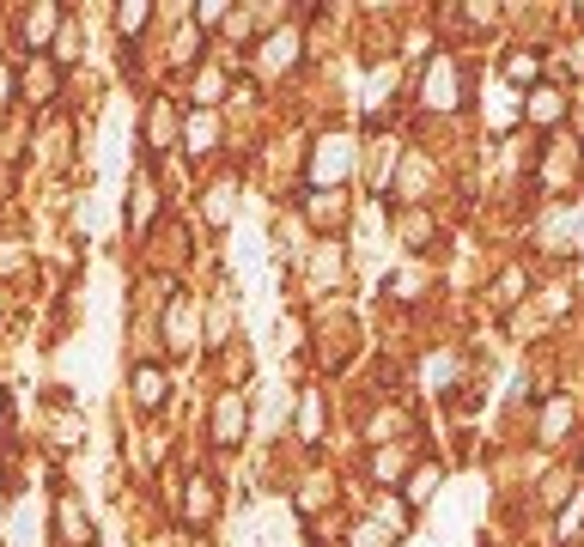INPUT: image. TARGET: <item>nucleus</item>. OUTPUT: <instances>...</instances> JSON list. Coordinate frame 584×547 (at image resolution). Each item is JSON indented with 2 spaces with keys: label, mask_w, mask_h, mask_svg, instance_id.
<instances>
[{
  "label": "nucleus",
  "mask_w": 584,
  "mask_h": 547,
  "mask_svg": "<svg viewBox=\"0 0 584 547\" xmlns=\"http://www.w3.org/2000/svg\"><path fill=\"white\" fill-rule=\"evenodd\" d=\"M244 432H250V408H244V396H219V402H213V444H219V450H232V444H244Z\"/></svg>",
  "instance_id": "nucleus-1"
},
{
  "label": "nucleus",
  "mask_w": 584,
  "mask_h": 547,
  "mask_svg": "<svg viewBox=\"0 0 584 547\" xmlns=\"http://www.w3.org/2000/svg\"><path fill=\"white\" fill-rule=\"evenodd\" d=\"M61 7H25V25H19V43L25 49H43V43H55L61 37Z\"/></svg>",
  "instance_id": "nucleus-2"
},
{
  "label": "nucleus",
  "mask_w": 584,
  "mask_h": 547,
  "mask_svg": "<svg viewBox=\"0 0 584 547\" xmlns=\"http://www.w3.org/2000/svg\"><path fill=\"white\" fill-rule=\"evenodd\" d=\"M183 517H189V523H213V517H219V487H213L207 475H189V487H183Z\"/></svg>",
  "instance_id": "nucleus-3"
},
{
  "label": "nucleus",
  "mask_w": 584,
  "mask_h": 547,
  "mask_svg": "<svg viewBox=\"0 0 584 547\" xmlns=\"http://www.w3.org/2000/svg\"><path fill=\"white\" fill-rule=\"evenodd\" d=\"M426 104H432V110H457V67H451L445 55L426 67Z\"/></svg>",
  "instance_id": "nucleus-4"
},
{
  "label": "nucleus",
  "mask_w": 584,
  "mask_h": 547,
  "mask_svg": "<svg viewBox=\"0 0 584 547\" xmlns=\"http://www.w3.org/2000/svg\"><path fill=\"white\" fill-rule=\"evenodd\" d=\"M165 347H171V353H189V347H195V304H189V298H177V304L165 310Z\"/></svg>",
  "instance_id": "nucleus-5"
},
{
  "label": "nucleus",
  "mask_w": 584,
  "mask_h": 547,
  "mask_svg": "<svg viewBox=\"0 0 584 547\" xmlns=\"http://www.w3.org/2000/svg\"><path fill=\"white\" fill-rule=\"evenodd\" d=\"M341 165H347V152H341V140L329 134V140L317 146V159H311V189H335V183H341Z\"/></svg>",
  "instance_id": "nucleus-6"
},
{
  "label": "nucleus",
  "mask_w": 584,
  "mask_h": 547,
  "mask_svg": "<svg viewBox=\"0 0 584 547\" xmlns=\"http://www.w3.org/2000/svg\"><path fill=\"white\" fill-rule=\"evenodd\" d=\"M128 389H134V402H140V408H159V402H165V389H171V383H165V365H134Z\"/></svg>",
  "instance_id": "nucleus-7"
},
{
  "label": "nucleus",
  "mask_w": 584,
  "mask_h": 547,
  "mask_svg": "<svg viewBox=\"0 0 584 547\" xmlns=\"http://www.w3.org/2000/svg\"><path fill=\"white\" fill-rule=\"evenodd\" d=\"M524 110H530V122H536V128H554V122L566 116V92H560V86H536Z\"/></svg>",
  "instance_id": "nucleus-8"
},
{
  "label": "nucleus",
  "mask_w": 584,
  "mask_h": 547,
  "mask_svg": "<svg viewBox=\"0 0 584 547\" xmlns=\"http://www.w3.org/2000/svg\"><path fill=\"white\" fill-rule=\"evenodd\" d=\"M499 73H505V80H511V86H530V92H536V86H542V61H536V55H530V49H511V55H505V67H499Z\"/></svg>",
  "instance_id": "nucleus-9"
},
{
  "label": "nucleus",
  "mask_w": 584,
  "mask_h": 547,
  "mask_svg": "<svg viewBox=\"0 0 584 547\" xmlns=\"http://www.w3.org/2000/svg\"><path fill=\"white\" fill-rule=\"evenodd\" d=\"M55 86H61V67H55V61H31V67H25V98H31V104L55 98Z\"/></svg>",
  "instance_id": "nucleus-10"
},
{
  "label": "nucleus",
  "mask_w": 584,
  "mask_h": 547,
  "mask_svg": "<svg viewBox=\"0 0 584 547\" xmlns=\"http://www.w3.org/2000/svg\"><path fill=\"white\" fill-rule=\"evenodd\" d=\"M153 213H159V189H153V183H134V195H128V225L146 231V225H153Z\"/></svg>",
  "instance_id": "nucleus-11"
},
{
  "label": "nucleus",
  "mask_w": 584,
  "mask_h": 547,
  "mask_svg": "<svg viewBox=\"0 0 584 547\" xmlns=\"http://www.w3.org/2000/svg\"><path fill=\"white\" fill-rule=\"evenodd\" d=\"M146 19H153V0H122V7H116V31L122 37H140Z\"/></svg>",
  "instance_id": "nucleus-12"
},
{
  "label": "nucleus",
  "mask_w": 584,
  "mask_h": 547,
  "mask_svg": "<svg viewBox=\"0 0 584 547\" xmlns=\"http://www.w3.org/2000/svg\"><path fill=\"white\" fill-rule=\"evenodd\" d=\"M55 523H61V535H67L73 547H86V541H92V517H86L80 505H73V499L61 505V517H55Z\"/></svg>",
  "instance_id": "nucleus-13"
},
{
  "label": "nucleus",
  "mask_w": 584,
  "mask_h": 547,
  "mask_svg": "<svg viewBox=\"0 0 584 547\" xmlns=\"http://www.w3.org/2000/svg\"><path fill=\"white\" fill-rule=\"evenodd\" d=\"M402 244H408V250H426V244H432V219H426V213H408V219H402Z\"/></svg>",
  "instance_id": "nucleus-14"
},
{
  "label": "nucleus",
  "mask_w": 584,
  "mask_h": 547,
  "mask_svg": "<svg viewBox=\"0 0 584 547\" xmlns=\"http://www.w3.org/2000/svg\"><path fill=\"white\" fill-rule=\"evenodd\" d=\"M286 55H299V37H292V31H280V37H274V43L262 49V73H274V67L286 61Z\"/></svg>",
  "instance_id": "nucleus-15"
},
{
  "label": "nucleus",
  "mask_w": 584,
  "mask_h": 547,
  "mask_svg": "<svg viewBox=\"0 0 584 547\" xmlns=\"http://www.w3.org/2000/svg\"><path fill=\"white\" fill-rule=\"evenodd\" d=\"M213 134H219V128H213V116H207V110H201V116H189V128H183V140H189L195 152H207V146H213Z\"/></svg>",
  "instance_id": "nucleus-16"
},
{
  "label": "nucleus",
  "mask_w": 584,
  "mask_h": 547,
  "mask_svg": "<svg viewBox=\"0 0 584 547\" xmlns=\"http://www.w3.org/2000/svg\"><path fill=\"white\" fill-rule=\"evenodd\" d=\"M317 432H323V402L305 396V408H299V438H317Z\"/></svg>",
  "instance_id": "nucleus-17"
},
{
  "label": "nucleus",
  "mask_w": 584,
  "mask_h": 547,
  "mask_svg": "<svg viewBox=\"0 0 584 547\" xmlns=\"http://www.w3.org/2000/svg\"><path fill=\"white\" fill-rule=\"evenodd\" d=\"M146 140H153V146L171 140V104H153V128H146Z\"/></svg>",
  "instance_id": "nucleus-18"
},
{
  "label": "nucleus",
  "mask_w": 584,
  "mask_h": 547,
  "mask_svg": "<svg viewBox=\"0 0 584 547\" xmlns=\"http://www.w3.org/2000/svg\"><path fill=\"white\" fill-rule=\"evenodd\" d=\"M335 274H341V250L323 244V250H317V280H335Z\"/></svg>",
  "instance_id": "nucleus-19"
},
{
  "label": "nucleus",
  "mask_w": 584,
  "mask_h": 547,
  "mask_svg": "<svg viewBox=\"0 0 584 547\" xmlns=\"http://www.w3.org/2000/svg\"><path fill=\"white\" fill-rule=\"evenodd\" d=\"M219 92H226V80H219V73H213V67H201V80H195V98H207V104H213Z\"/></svg>",
  "instance_id": "nucleus-20"
},
{
  "label": "nucleus",
  "mask_w": 584,
  "mask_h": 547,
  "mask_svg": "<svg viewBox=\"0 0 584 547\" xmlns=\"http://www.w3.org/2000/svg\"><path fill=\"white\" fill-rule=\"evenodd\" d=\"M566 414H572V408H566V402H554V408H548V420H542V438H560V432H566Z\"/></svg>",
  "instance_id": "nucleus-21"
},
{
  "label": "nucleus",
  "mask_w": 584,
  "mask_h": 547,
  "mask_svg": "<svg viewBox=\"0 0 584 547\" xmlns=\"http://www.w3.org/2000/svg\"><path fill=\"white\" fill-rule=\"evenodd\" d=\"M378 475H384V481L402 475V456H396V450H378Z\"/></svg>",
  "instance_id": "nucleus-22"
},
{
  "label": "nucleus",
  "mask_w": 584,
  "mask_h": 547,
  "mask_svg": "<svg viewBox=\"0 0 584 547\" xmlns=\"http://www.w3.org/2000/svg\"><path fill=\"white\" fill-rule=\"evenodd\" d=\"M195 49H201V31H195V25H189V31H183V37H177V61H189V55H195Z\"/></svg>",
  "instance_id": "nucleus-23"
},
{
  "label": "nucleus",
  "mask_w": 584,
  "mask_h": 547,
  "mask_svg": "<svg viewBox=\"0 0 584 547\" xmlns=\"http://www.w3.org/2000/svg\"><path fill=\"white\" fill-rule=\"evenodd\" d=\"M13 92H19V86H13V80H7V67H0V104H7V98H13Z\"/></svg>",
  "instance_id": "nucleus-24"
},
{
  "label": "nucleus",
  "mask_w": 584,
  "mask_h": 547,
  "mask_svg": "<svg viewBox=\"0 0 584 547\" xmlns=\"http://www.w3.org/2000/svg\"><path fill=\"white\" fill-rule=\"evenodd\" d=\"M0 420H7V402H0Z\"/></svg>",
  "instance_id": "nucleus-25"
}]
</instances>
